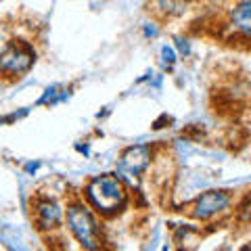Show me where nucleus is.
<instances>
[{
	"mask_svg": "<svg viewBox=\"0 0 251 251\" xmlns=\"http://www.w3.org/2000/svg\"><path fill=\"white\" fill-rule=\"evenodd\" d=\"M84 199L88 207L100 216H115L126 203L128 195L122 184V180L113 174L94 176L88 184L84 186Z\"/></svg>",
	"mask_w": 251,
	"mask_h": 251,
	"instance_id": "1",
	"label": "nucleus"
},
{
	"mask_svg": "<svg viewBox=\"0 0 251 251\" xmlns=\"http://www.w3.org/2000/svg\"><path fill=\"white\" fill-rule=\"evenodd\" d=\"M65 222L69 232L75 237V241L86 251H100L105 245L103 232H100L99 220L92 214V209L82 201H74L67 205Z\"/></svg>",
	"mask_w": 251,
	"mask_h": 251,
	"instance_id": "2",
	"label": "nucleus"
},
{
	"mask_svg": "<svg viewBox=\"0 0 251 251\" xmlns=\"http://www.w3.org/2000/svg\"><path fill=\"white\" fill-rule=\"evenodd\" d=\"M36 52L29 44H11L0 52V74L21 75L34 65Z\"/></svg>",
	"mask_w": 251,
	"mask_h": 251,
	"instance_id": "3",
	"label": "nucleus"
},
{
	"mask_svg": "<svg viewBox=\"0 0 251 251\" xmlns=\"http://www.w3.org/2000/svg\"><path fill=\"white\" fill-rule=\"evenodd\" d=\"M230 203H232V197L228 191H207L193 203L191 216L201 220V222H207V220L224 214L230 207Z\"/></svg>",
	"mask_w": 251,
	"mask_h": 251,
	"instance_id": "4",
	"label": "nucleus"
},
{
	"mask_svg": "<svg viewBox=\"0 0 251 251\" xmlns=\"http://www.w3.org/2000/svg\"><path fill=\"white\" fill-rule=\"evenodd\" d=\"M34 220H36L38 230L50 232V230H54L61 224V220H63V207L54 199L38 197L34 201Z\"/></svg>",
	"mask_w": 251,
	"mask_h": 251,
	"instance_id": "5",
	"label": "nucleus"
},
{
	"mask_svg": "<svg viewBox=\"0 0 251 251\" xmlns=\"http://www.w3.org/2000/svg\"><path fill=\"white\" fill-rule=\"evenodd\" d=\"M149 166V147L147 145H136L126 149L124 155L120 157V170L126 174L138 176L140 172Z\"/></svg>",
	"mask_w": 251,
	"mask_h": 251,
	"instance_id": "6",
	"label": "nucleus"
},
{
	"mask_svg": "<svg viewBox=\"0 0 251 251\" xmlns=\"http://www.w3.org/2000/svg\"><path fill=\"white\" fill-rule=\"evenodd\" d=\"M230 19L241 34L251 38V0H239L230 11Z\"/></svg>",
	"mask_w": 251,
	"mask_h": 251,
	"instance_id": "7",
	"label": "nucleus"
},
{
	"mask_svg": "<svg viewBox=\"0 0 251 251\" xmlns=\"http://www.w3.org/2000/svg\"><path fill=\"white\" fill-rule=\"evenodd\" d=\"M153 11L163 15V17H174V15L184 13V2L182 0H151Z\"/></svg>",
	"mask_w": 251,
	"mask_h": 251,
	"instance_id": "8",
	"label": "nucleus"
},
{
	"mask_svg": "<svg viewBox=\"0 0 251 251\" xmlns=\"http://www.w3.org/2000/svg\"><path fill=\"white\" fill-rule=\"evenodd\" d=\"M176 50L172 49V46H163L161 49V61H163V65H168V67H172L176 63Z\"/></svg>",
	"mask_w": 251,
	"mask_h": 251,
	"instance_id": "9",
	"label": "nucleus"
},
{
	"mask_svg": "<svg viewBox=\"0 0 251 251\" xmlns=\"http://www.w3.org/2000/svg\"><path fill=\"white\" fill-rule=\"evenodd\" d=\"M176 49H178L180 54H184L186 57V54L191 52V44H188L186 38H176Z\"/></svg>",
	"mask_w": 251,
	"mask_h": 251,
	"instance_id": "10",
	"label": "nucleus"
},
{
	"mask_svg": "<svg viewBox=\"0 0 251 251\" xmlns=\"http://www.w3.org/2000/svg\"><path fill=\"white\" fill-rule=\"evenodd\" d=\"M145 36L147 38H155L157 36V27L151 25V23H147V25H145Z\"/></svg>",
	"mask_w": 251,
	"mask_h": 251,
	"instance_id": "11",
	"label": "nucleus"
},
{
	"mask_svg": "<svg viewBox=\"0 0 251 251\" xmlns=\"http://www.w3.org/2000/svg\"><path fill=\"white\" fill-rule=\"evenodd\" d=\"M38 168H40V163H38V161L27 163V166H25V172H27V174H36V170H38Z\"/></svg>",
	"mask_w": 251,
	"mask_h": 251,
	"instance_id": "12",
	"label": "nucleus"
},
{
	"mask_svg": "<svg viewBox=\"0 0 251 251\" xmlns=\"http://www.w3.org/2000/svg\"><path fill=\"white\" fill-rule=\"evenodd\" d=\"M77 151L84 153V155H88V147H86V145H84V147H77Z\"/></svg>",
	"mask_w": 251,
	"mask_h": 251,
	"instance_id": "13",
	"label": "nucleus"
},
{
	"mask_svg": "<svg viewBox=\"0 0 251 251\" xmlns=\"http://www.w3.org/2000/svg\"><path fill=\"white\" fill-rule=\"evenodd\" d=\"M161 251H168V245H166V247H163V249H161Z\"/></svg>",
	"mask_w": 251,
	"mask_h": 251,
	"instance_id": "14",
	"label": "nucleus"
}]
</instances>
